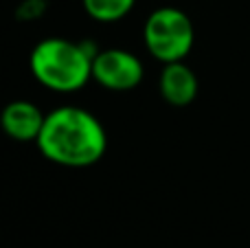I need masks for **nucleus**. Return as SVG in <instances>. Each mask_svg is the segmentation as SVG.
I'll list each match as a JSON object with an SVG mask.
<instances>
[{"mask_svg":"<svg viewBox=\"0 0 250 248\" xmlns=\"http://www.w3.org/2000/svg\"><path fill=\"white\" fill-rule=\"evenodd\" d=\"M158 88L167 103L176 105V108H185L198 97L200 83L191 66H187L185 62H171V64H165Z\"/></svg>","mask_w":250,"mask_h":248,"instance_id":"6","label":"nucleus"},{"mask_svg":"<svg viewBox=\"0 0 250 248\" xmlns=\"http://www.w3.org/2000/svg\"><path fill=\"white\" fill-rule=\"evenodd\" d=\"M35 145L46 161L82 169L97 165L104 158L108 136L92 112L79 105H60L46 114Z\"/></svg>","mask_w":250,"mask_h":248,"instance_id":"1","label":"nucleus"},{"mask_svg":"<svg viewBox=\"0 0 250 248\" xmlns=\"http://www.w3.org/2000/svg\"><path fill=\"white\" fill-rule=\"evenodd\" d=\"M44 119H46V114L35 103L18 99L2 108L0 125H2L7 136L26 143V141H38L40 132H42V125H44Z\"/></svg>","mask_w":250,"mask_h":248,"instance_id":"5","label":"nucleus"},{"mask_svg":"<svg viewBox=\"0 0 250 248\" xmlns=\"http://www.w3.org/2000/svg\"><path fill=\"white\" fill-rule=\"evenodd\" d=\"M136 0H83L86 13L97 22H119L134 9Z\"/></svg>","mask_w":250,"mask_h":248,"instance_id":"7","label":"nucleus"},{"mask_svg":"<svg viewBox=\"0 0 250 248\" xmlns=\"http://www.w3.org/2000/svg\"><path fill=\"white\" fill-rule=\"evenodd\" d=\"M86 44L66 38H46L31 51L29 64L33 77L44 88L55 92L82 90L92 79V57Z\"/></svg>","mask_w":250,"mask_h":248,"instance_id":"2","label":"nucleus"},{"mask_svg":"<svg viewBox=\"0 0 250 248\" xmlns=\"http://www.w3.org/2000/svg\"><path fill=\"white\" fill-rule=\"evenodd\" d=\"M143 62L125 48H104L92 57V79L114 92H125L143 82Z\"/></svg>","mask_w":250,"mask_h":248,"instance_id":"4","label":"nucleus"},{"mask_svg":"<svg viewBox=\"0 0 250 248\" xmlns=\"http://www.w3.org/2000/svg\"><path fill=\"white\" fill-rule=\"evenodd\" d=\"M143 42L147 51L163 64L185 62L195 42L193 22L182 9L160 7L145 20Z\"/></svg>","mask_w":250,"mask_h":248,"instance_id":"3","label":"nucleus"}]
</instances>
